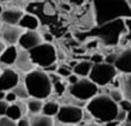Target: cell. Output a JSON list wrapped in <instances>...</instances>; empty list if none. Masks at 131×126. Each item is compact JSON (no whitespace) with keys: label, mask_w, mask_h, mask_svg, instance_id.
<instances>
[{"label":"cell","mask_w":131,"mask_h":126,"mask_svg":"<svg viewBox=\"0 0 131 126\" xmlns=\"http://www.w3.org/2000/svg\"><path fill=\"white\" fill-rule=\"evenodd\" d=\"M92 13L94 24L101 25L131 17V6L128 0H92Z\"/></svg>","instance_id":"1"},{"label":"cell","mask_w":131,"mask_h":126,"mask_svg":"<svg viewBox=\"0 0 131 126\" xmlns=\"http://www.w3.org/2000/svg\"><path fill=\"white\" fill-rule=\"evenodd\" d=\"M125 32H127V27L124 20L120 18L104 23L101 25H94V28L85 32L83 36L86 37V39H97L101 45L106 47H115L120 45Z\"/></svg>","instance_id":"2"},{"label":"cell","mask_w":131,"mask_h":126,"mask_svg":"<svg viewBox=\"0 0 131 126\" xmlns=\"http://www.w3.org/2000/svg\"><path fill=\"white\" fill-rule=\"evenodd\" d=\"M30 97L46 100L52 95L53 85L47 72L43 69H35L27 73L23 79Z\"/></svg>","instance_id":"3"},{"label":"cell","mask_w":131,"mask_h":126,"mask_svg":"<svg viewBox=\"0 0 131 126\" xmlns=\"http://www.w3.org/2000/svg\"><path fill=\"white\" fill-rule=\"evenodd\" d=\"M85 109L91 114L93 119L105 124L115 119L118 111V104L114 102L108 94H97L88 101Z\"/></svg>","instance_id":"4"},{"label":"cell","mask_w":131,"mask_h":126,"mask_svg":"<svg viewBox=\"0 0 131 126\" xmlns=\"http://www.w3.org/2000/svg\"><path fill=\"white\" fill-rule=\"evenodd\" d=\"M28 52H29V55L34 64L38 67L39 69H44L53 63H57L58 61L57 48L52 43L43 41L40 45L36 46L35 48L28 51Z\"/></svg>","instance_id":"5"},{"label":"cell","mask_w":131,"mask_h":126,"mask_svg":"<svg viewBox=\"0 0 131 126\" xmlns=\"http://www.w3.org/2000/svg\"><path fill=\"white\" fill-rule=\"evenodd\" d=\"M67 93L79 101L88 102L97 94H99V87L89 77H85V78H79L75 84L68 85Z\"/></svg>","instance_id":"6"},{"label":"cell","mask_w":131,"mask_h":126,"mask_svg":"<svg viewBox=\"0 0 131 126\" xmlns=\"http://www.w3.org/2000/svg\"><path fill=\"white\" fill-rule=\"evenodd\" d=\"M117 74H118L117 70L113 64L101 62V63H95V64L92 65L89 78L94 84H97L98 87L101 88L111 85L112 81L117 77Z\"/></svg>","instance_id":"7"},{"label":"cell","mask_w":131,"mask_h":126,"mask_svg":"<svg viewBox=\"0 0 131 126\" xmlns=\"http://www.w3.org/2000/svg\"><path fill=\"white\" fill-rule=\"evenodd\" d=\"M55 117L59 123L77 125L83 119V108L75 104H63L60 106Z\"/></svg>","instance_id":"8"},{"label":"cell","mask_w":131,"mask_h":126,"mask_svg":"<svg viewBox=\"0 0 131 126\" xmlns=\"http://www.w3.org/2000/svg\"><path fill=\"white\" fill-rule=\"evenodd\" d=\"M23 31L24 30L18 25L4 24L1 25V29H0V39L6 44V46L17 45Z\"/></svg>","instance_id":"9"},{"label":"cell","mask_w":131,"mask_h":126,"mask_svg":"<svg viewBox=\"0 0 131 126\" xmlns=\"http://www.w3.org/2000/svg\"><path fill=\"white\" fill-rule=\"evenodd\" d=\"M43 41V37L37 30H24L23 33L21 34L17 45L22 49L30 51L36 46L40 45Z\"/></svg>","instance_id":"10"},{"label":"cell","mask_w":131,"mask_h":126,"mask_svg":"<svg viewBox=\"0 0 131 126\" xmlns=\"http://www.w3.org/2000/svg\"><path fill=\"white\" fill-rule=\"evenodd\" d=\"M20 83V73L10 68L2 69L0 73V90L4 92L12 91Z\"/></svg>","instance_id":"11"},{"label":"cell","mask_w":131,"mask_h":126,"mask_svg":"<svg viewBox=\"0 0 131 126\" xmlns=\"http://www.w3.org/2000/svg\"><path fill=\"white\" fill-rule=\"evenodd\" d=\"M14 68L18 73L21 72V73L27 74L30 71L36 69V65L32 62L28 51L17 47V57H16V61L14 63Z\"/></svg>","instance_id":"12"},{"label":"cell","mask_w":131,"mask_h":126,"mask_svg":"<svg viewBox=\"0 0 131 126\" xmlns=\"http://www.w3.org/2000/svg\"><path fill=\"white\" fill-rule=\"evenodd\" d=\"M114 67L116 68L118 73H131V46L117 53L116 60L114 62Z\"/></svg>","instance_id":"13"},{"label":"cell","mask_w":131,"mask_h":126,"mask_svg":"<svg viewBox=\"0 0 131 126\" xmlns=\"http://www.w3.org/2000/svg\"><path fill=\"white\" fill-rule=\"evenodd\" d=\"M23 11L18 8H8L5 9L2 11L1 16H0V21L4 24H9V25H18L21 17L23 16Z\"/></svg>","instance_id":"14"},{"label":"cell","mask_w":131,"mask_h":126,"mask_svg":"<svg viewBox=\"0 0 131 126\" xmlns=\"http://www.w3.org/2000/svg\"><path fill=\"white\" fill-rule=\"evenodd\" d=\"M17 57V47L16 45H9L6 46L4 52L0 55V64L9 67V65H14Z\"/></svg>","instance_id":"15"},{"label":"cell","mask_w":131,"mask_h":126,"mask_svg":"<svg viewBox=\"0 0 131 126\" xmlns=\"http://www.w3.org/2000/svg\"><path fill=\"white\" fill-rule=\"evenodd\" d=\"M39 25V18L31 13H24L18 22V27H21L23 30H38Z\"/></svg>","instance_id":"16"},{"label":"cell","mask_w":131,"mask_h":126,"mask_svg":"<svg viewBox=\"0 0 131 126\" xmlns=\"http://www.w3.org/2000/svg\"><path fill=\"white\" fill-rule=\"evenodd\" d=\"M92 65L93 63L90 60H82V61L75 63V65L72 67V72L75 74H77L79 78H85V77H89V74H90Z\"/></svg>","instance_id":"17"},{"label":"cell","mask_w":131,"mask_h":126,"mask_svg":"<svg viewBox=\"0 0 131 126\" xmlns=\"http://www.w3.org/2000/svg\"><path fill=\"white\" fill-rule=\"evenodd\" d=\"M30 119V126H54L53 117H48L43 114L38 115H32Z\"/></svg>","instance_id":"18"},{"label":"cell","mask_w":131,"mask_h":126,"mask_svg":"<svg viewBox=\"0 0 131 126\" xmlns=\"http://www.w3.org/2000/svg\"><path fill=\"white\" fill-rule=\"evenodd\" d=\"M121 80V90L123 92L124 99L131 101V73L129 74H122L120 77Z\"/></svg>","instance_id":"19"},{"label":"cell","mask_w":131,"mask_h":126,"mask_svg":"<svg viewBox=\"0 0 131 126\" xmlns=\"http://www.w3.org/2000/svg\"><path fill=\"white\" fill-rule=\"evenodd\" d=\"M43 100L35 99V97H29L27 101V109L31 115H38L41 112V108H43Z\"/></svg>","instance_id":"20"},{"label":"cell","mask_w":131,"mask_h":126,"mask_svg":"<svg viewBox=\"0 0 131 126\" xmlns=\"http://www.w3.org/2000/svg\"><path fill=\"white\" fill-rule=\"evenodd\" d=\"M59 108H60V106L57 101H47L43 104L40 114L48 116V117H54V116H57Z\"/></svg>","instance_id":"21"},{"label":"cell","mask_w":131,"mask_h":126,"mask_svg":"<svg viewBox=\"0 0 131 126\" xmlns=\"http://www.w3.org/2000/svg\"><path fill=\"white\" fill-rule=\"evenodd\" d=\"M5 116L16 122V120H18L23 116V110H22V108H21L20 104H16V103L9 104Z\"/></svg>","instance_id":"22"},{"label":"cell","mask_w":131,"mask_h":126,"mask_svg":"<svg viewBox=\"0 0 131 126\" xmlns=\"http://www.w3.org/2000/svg\"><path fill=\"white\" fill-rule=\"evenodd\" d=\"M12 92L15 93V95L17 96V99H21V100H28L30 97L24 83H21V81L13 88V90H12Z\"/></svg>","instance_id":"23"},{"label":"cell","mask_w":131,"mask_h":126,"mask_svg":"<svg viewBox=\"0 0 131 126\" xmlns=\"http://www.w3.org/2000/svg\"><path fill=\"white\" fill-rule=\"evenodd\" d=\"M107 94L109 95V97H111L112 100H113L114 102H116V103H120L121 101H122L123 99H124V96H123V92L121 88H114L112 87L111 90L108 91V93Z\"/></svg>","instance_id":"24"},{"label":"cell","mask_w":131,"mask_h":126,"mask_svg":"<svg viewBox=\"0 0 131 126\" xmlns=\"http://www.w3.org/2000/svg\"><path fill=\"white\" fill-rule=\"evenodd\" d=\"M57 73L59 74L62 79H66L69 74L72 73V68L69 67L68 64H60V65H58Z\"/></svg>","instance_id":"25"},{"label":"cell","mask_w":131,"mask_h":126,"mask_svg":"<svg viewBox=\"0 0 131 126\" xmlns=\"http://www.w3.org/2000/svg\"><path fill=\"white\" fill-rule=\"evenodd\" d=\"M124 23H125V27H127V32H125V34H124L122 40L131 41V17L125 18Z\"/></svg>","instance_id":"26"},{"label":"cell","mask_w":131,"mask_h":126,"mask_svg":"<svg viewBox=\"0 0 131 126\" xmlns=\"http://www.w3.org/2000/svg\"><path fill=\"white\" fill-rule=\"evenodd\" d=\"M0 126H17V124L15 120L10 119L6 116H2V117H0Z\"/></svg>","instance_id":"27"},{"label":"cell","mask_w":131,"mask_h":126,"mask_svg":"<svg viewBox=\"0 0 131 126\" xmlns=\"http://www.w3.org/2000/svg\"><path fill=\"white\" fill-rule=\"evenodd\" d=\"M127 115H128L127 111L118 108V111H117V114H116V117L114 120H117V122H120V123H124L125 120H127Z\"/></svg>","instance_id":"28"},{"label":"cell","mask_w":131,"mask_h":126,"mask_svg":"<svg viewBox=\"0 0 131 126\" xmlns=\"http://www.w3.org/2000/svg\"><path fill=\"white\" fill-rule=\"evenodd\" d=\"M90 61L92 62L93 64H95V63H101L105 61V56L102 54H100V53H94V54L91 55Z\"/></svg>","instance_id":"29"},{"label":"cell","mask_w":131,"mask_h":126,"mask_svg":"<svg viewBox=\"0 0 131 126\" xmlns=\"http://www.w3.org/2000/svg\"><path fill=\"white\" fill-rule=\"evenodd\" d=\"M118 108L128 112L129 110H131V101H129V100H127V99H123L122 101L118 103Z\"/></svg>","instance_id":"30"},{"label":"cell","mask_w":131,"mask_h":126,"mask_svg":"<svg viewBox=\"0 0 131 126\" xmlns=\"http://www.w3.org/2000/svg\"><path fill=\"white\" fill-rule=\"evenodd\" d=\"M17 100V96L15 95V93L12 92V91H8L6 92V95H5V101H7L8 103H14Z\"/></svg>","instance_id":"31"},{"label":"cell","mask_w":131,"mask_h":126,"mask_svg":"<svg viewBox=\"0 0 131 126\" xmlns=\"http://www.w3.org/2000/svg\"><path fill=\"white\" fill-rule=\"evenodd\" d=\"M8 106H9V103L7 101L0 100V117L6 115V111H7V109H8Z\"/></svg>","instance_id":"32"},{"label":"cell","mask_w":131,"mask_h":126,"mask_svg":"<svg viewBox=\"0 0 131 126\" xmlns=\"http://www.w3.org/2000/svg\"><path fill=\"white\" fill-rule=\"evenodd\" d=\"M116 56H117V53H111V54H108V55H105V61L104 62L114 65V62H115V60H116Z\"/></svg>","instance_id":"33"},{"label":"cell","mask_w":131,"mask_h":126,"mask_svg":"<svg viewBox=\"0 0 131 126\" xmlns=\"http://www.w3.org/2000/svg\"><path fill=\"white\" fill-rule=\"evenodd\" d=\"M43 70L45 72H47V73H54V72H57V70H58V64H57V63H53V64H51V65H48V67L44 68Z\"/></svg>","instance_id":"34"},{"label":"cell","mask_w":131,"mask_h":126,"mask_svg":"<svg viewBox=\"0 0 131 126\" xmlns=\"http://www.w3.org/2000/svg\"><path fill=\"white\" fill-rule=\"evenodd\" d=\"M78 79H79V77L77 76V74H75L74 72H72L71 74H69V76L66 78V80H67V83L69 84V85H71V84H75V83H76Z\"/></svg>","instance_id":"35"},{"label":"cell","mask_w":131,"mask_h":126,"mask_svg":"<svg viewBox=\"0 0 131 126\" xmlns=\"http://www.w3.org/2000/svg\"><path fill=\"white\" fill-rule=\"evenodd\" d=\"M17 126H30V119L28 117H21L20 119L17 120Z\"/></svg>","instance_id":"36"},{"label":"cell","mask_w":131,"mask_h":126,"mask_svg":"<svg viewBox=\"0 0 131 126\" xmlns=\"http://www.w3.org/2000/svg\"><path fill=\"white\" fill-rule=\"evenodd\" d=\"M43 37V40L45 41V43H52L53 41V36L52 34H50V33H45L44 36H41Z\"/></svg>","instance_id":"37"},{"label":"cell","mask_w":131,"mask_h":126,"mask_svg":"<svg viewBox=\"0 0 131 126\" xmlns=\"http://www.w3.org/2000/svg\"><path fill=\"white\" fill-rule=\"evenodd\" d=\"M5 47H6V44L4 43V41L0 39V55H1V53L4 52V49H5Z\"/></svg>","instance_id":"38"},{"label":"cell","mask_w":131,"mask_h":126,"mask_svg":"<svg viewBox=\"0 0 131 126\" xmlns=\"http://www.w3.org/2000/svg\"><path fill=\"white\" fill-rule=\"evenodd\" d=\"M82 126H101V125L99 123H86V124H84Z\"/></svg>","instance_id":"39"},{"label":"cell","mask_w":131,"mask_h":126,"mask_svg":"<svg viewBox=\"0 0 131 126\" xmlns=\"http://www.w3.org/2000/svg\"><path fill=\"white\" fill-rule=\"evenodd\" d=\"M125 122H130L131 123V110L128 111V115H127V120Z\"/></svg>","instance_id":"40"},{"label":"cell","mask_w":131,"mask_h":126,"mask_svg":"<svg viewBox=\"0 0 131 126\" xmlns=\"http://www.w3.org/2000/svg\"><path fill=\"white\" fill-rule=\"evenodd\" d=\"M5 95H6V92L0 90V100H5Z\"/></svg>","instance_id":"41"},{"label":"cell","mask_w":131,"mask_h":126,"mask_svg":"<svg viewBox=\"0 0 131 126\" xmlns=\"http://www.w3.org/2000/svg\"><path fill=\"white\" fill-rule=\"evenodd\" d=\"M57 126H77V125H72V124H63V123H59Z\"/></svg>","instance_id":"42"},{"label":"cell","mask_w":131,"mask_h":126,"mask_svg":"<svg viewBox=\"0 0 131 126\" xmlns=\"http://www.w3.org/2000/svg\"><path fill=\"white\" fill-rule=\"evenodd\" d=\"M123 126H131V123L130 122H124L123 123Z\"/></svg>","instance_id":"43"},{"label":"cell","mask_w":131,"mask_h":126,"mask_svg":"<svg viewBox=\"0 0 131 126\" xmlns=\"http://www.w3.org/2000/svg\"><path fill=\"white\" fill-rule=\"evenodd\" d=\"M2 11H4V8H2V6H1V5H0V16H1Z\"/></svg>","instance_id":"44"},{"label":"cell","mask_w":131,"mask_h":126,"mask_svg":"<svg viewBox=\"0 0 131 126\" xmlns=\"http://www.w3.org/2000/svg\"><path fill=\"white\" fill-rule=\"evenodd\" d=\"M128 1H129V4H130V6H131V0H128Z\"/></svg>","instance_id":"45"},{"label":"cell","mask_w":131,"mask_h":126,"mask_svg":"<svg viewBox=\"0 0 131 126\" xmlns=\"http://www.w3.org/2000/svg\"><path fill=\"white\" fill-rule=\"evenodd\" d=\"M0 29H1V21H0Z\"/></svg>","instance_id":"46"},{"label":"cell","mask_w":131,"mask_h":126,"mask_svg":"<svg viewBox=\"0 0 131 126\" xmlns=\"http://www.w3.org/2000/svg\"><path fill=\"white\" fill-rule=\"evenodd\" d=\"M1 71H2V70H1V69H0V73H1Z\"/></svg>","instance_id":"47"},{"label":"cell","mask_w":131,"mask_h":126,"mask_svg":"<svg viewBox=\"0 0 131 126\" xmlns=\"http://www.w3.org/2000/svg\"><path fill=\"white\" fill-rule=\"evenodd\" d=\"M2 1H4V0H2Z\"/></svg>","instance_id":"48"}]
</instances>
